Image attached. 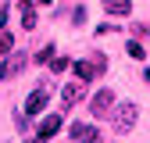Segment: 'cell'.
I'll list each match as a JSON object with an SVG mask.
<instances>
[{
	"mask_svg": "<svg viewBox=\"0 0 150 143\" xmlns=\"http://www.w3.org/2000/svg\"><path fill=\"white\" fill-rule=\"evenodd\" d=\"M32 57H36V64H47V61L54 57V47H50V43H47V47H40V50L32 54Z\"/></svg>",
	"mask_w": 150,
	"mask_h": 143,
	"instance_id": "8fae6325",
	"label": "cell"
},
{
	"mask_svg": "<svg viewBox=\"0 0 150 143\" xmlns=\"http://www.w3.org/2000/svg\"><path fill=\"white\" fill-rule=\"evenodd\" d=\"M43 107H47V89H43V86H36L32 93L25 97V115H40Z\"/></svg>",
	"mask_w": 150,
	"mask_h": 143,
	"instance_id": "8992f818",
	"label": "cell"
},
{
	"mask_svg": "<svg viewBox=\"0 0 150 143\" xmlns=\"http://www.w3.org/2000/svg\"><path fill=\"white\" fill-rule=\"evenodd\" d=\"M82 93H86V82H82V79H79V82H68V86L61 89V104H64V111L79 104V100H82Z\"/></svg>",
	"mask_w": 150,
	"mask_h": 143,
	"instance_id": "5b68a950",
	"label": "cell"
},
{
	"mask_svg": "<svg viewBox=\"0 0 150 143\" xmlns=\"http://www.w3.org/2000/svg\"><path fill=\"white\" fill-rule=\"evenodd\" d=\"M57 129H61V115H50V118H43L36 125V139H54Z\"/></svg>",
	"mask_w": 150,
	"mask_h": 143,
	"instance_id": "52a82bcc",
	"label": "cell"
},
{
	"mask_svg": "<svg viewBox=\"0 0 150 143\" xmlns=\"http://www.w3.org/2000/svg\"><path fill=\"white\" fill-rule=\"evenodd\" d=\"M104 11L111 18H129L132 14V0H104Z\"/></svg>",
	"mask_w": 150,
	"mask_h": 143,
	"instance_id": "ba28073f",
	"label": "cell"
},
{
	"mask_svg": "<svg viewBox=\"0 0 150 143\" xmlns=\"http://www.w3.org/2000/svg\"><path fill=\"white\" fill-rule=\"evenodd\" d=\"M14 47V40H11V32H0V54H7Z\"/></svg>",
	"mask_w": 150,
	"mask_h": 143,
	"instance_id": "5bb4252c",
	"label": "cell"
},
{
	"mask_svg": "<svg viewBox=\"0 0 150 143\" xmlns=\"http://www.w3.org/2000/svg\"><path fill=\"white\" fill-rule=\"evenodd\" d=\"M104 68H107V57L97 50V54H89V57L75 61V75H79L82 82H89V79H100V75H104Z\"/></svg>",
	"mask_w": 150,
	"mask_h": 143,
	"instance_id": "7a4b0ae2",
	"label": "cell"
},
{
	"mask_svg": "<svg viewBox=\"0 0 150 143\" xmlns=\"http://www.w3.org/2000/svg\"><path fill=\"white\" fill-rule=\"evenodd\" d=\"M68 136H71V139H79V143H86V139H97L100 132H97V129H93V125H89V122H75V125H71V129H68Z\"/></svg>",
	"mask_w": 150,
	"mask_h": 143,
	"instance_id": "9c48e42d",
	"label": "cell"
},
{
	"mask_svg": "<svg viewBox=\"0 0 150 143\" xmlns=\"http://www.w3.org/2000/svg\"><path fill=\"white\" fill-rule=\"evenodd\" d=\"M25 61H29L25 54L7 50V54H4V61H0V79H4V82H7V79H18V75H22V68H25Z\"/></svg>",
	"mask_w": 150,
	"mask_h": 143,
	"instance_id": "3957f363",
	"label": "cell"
},
{
	"mask_svg": "<svg viewBox=\"0 0 150 143\" xmlns=\"http://www.w3.org/2000/svg\"><path fill=\"white\" fill-rule=\"evenodd\" d=\"M111 107H115V93H111V89H97V93L89 97V115L93 118L111 115Z\"/></svg>",
	"mask_w": 150,
	"mask_h": 143,
	"instance_id": "277c9868",
	"label": "cell"
},
{
	"mask_svg": "<svg viewBox=\"0 0 150 143\" xmlns=\"http://www.w3.org/2000/svg\"><path fill=\"white\" fill-rule=\"evenodd\" d=\"M50 68H54V72H68L71 61H68V57H50Z\"/></svg>",
	"mask_w": 150,
	"mask_h": 143,
	"instance_id": "4fadbf2b",
	"label": "cell"
},
{
	"mask_svg": "<svg viewBox=\"0 0 150 143\" xmlns=\"http://www.w3.org/2000/svg\"><path fill=\"white\" fill-rule=\"evenodd\" d=\"M18 11H22V25L32 32V29H36V4H32V0H22V4H18Z\"/></svg>",
	"mask_w": 150,
	"mask_h": 143,
	"instance_id": "30bf717a",
	"label": "cell"
},
{
	"mask_svg": "<svg viewBox=\"0 0 150 143\" xmlns=\"http://www.w3.org/2000/svg\"><path fill=\"white\" fill-rule=\"evenodd\" d=\"M125 50H129V57H136V61H143V57H146V50H143V43H136V40L129 43Z\"/></svg>",
	"mask_w": 150,
	"mask_h": 143,
	"instance_id": "7c38bea8",
	"label": "cell"
},
{
	"mask_svg": "<svg viewBox=\"0 0 150 143\" xmlns=\"http://www.w3.org/2000/svg\"><path fill=\"white\" fill-rule=\"evenodd\" d=\"M111 118H115V129H118V136H125V132H132V129H136L139 107H136L132 100H122V104H115V107H111Z\"/></svg>",
	"mask_w": 150,
	"mask_h": 143,
	"instance_id": "6da1fadb",
	"label": "cell"
}]
</instances>
